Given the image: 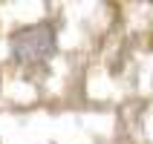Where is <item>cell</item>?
I'll return each instance as SVG.
<instances>
[{"instance_id":"obj_1","label":"cell","mask_w":153,"mask_h":144,"mask_svg":"<svg viewBox=\"0 0 153 144\" xmlns=\"http://www.w3.org/2000/svg\"><path fill=\"white\" fill-rule=\"evenodd\" d=\"M12 58L17 64H38V61H49L55 52V29L49 23H32L23 26L12 35L9 41Z\"/></svg>"}]
</instances>
